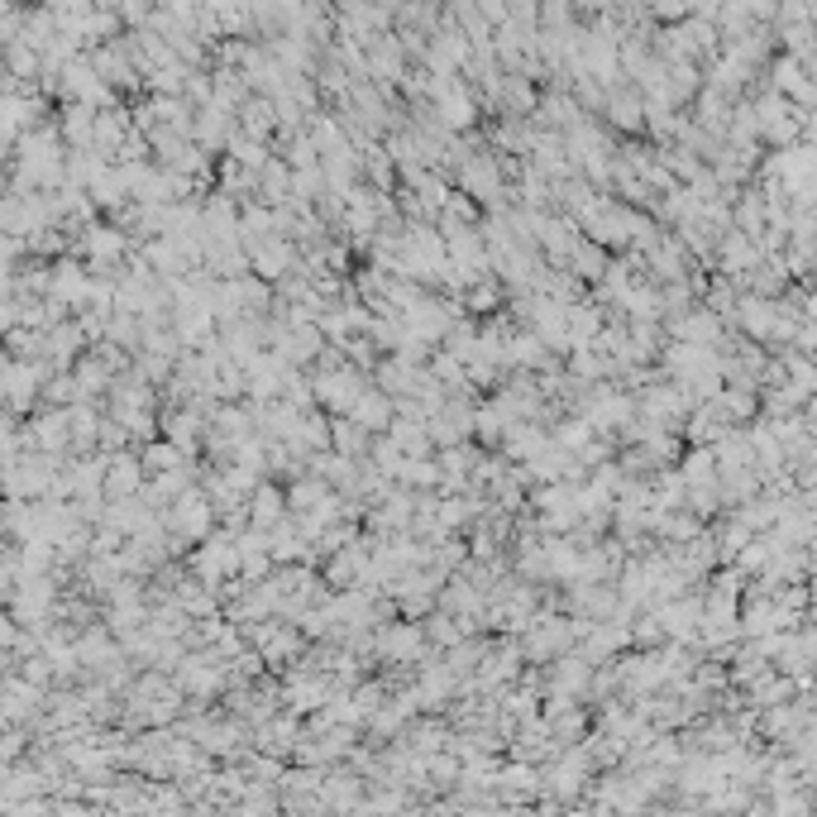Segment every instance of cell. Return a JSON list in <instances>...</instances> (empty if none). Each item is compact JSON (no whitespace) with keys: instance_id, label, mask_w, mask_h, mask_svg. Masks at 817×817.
<instances>
[{"instance_id":"6da1fadb","label":"cell","mask_w":817,"mask_h":817,"mask_svg":"<svg viewBox=\"0 0 817 817\" xmlns=\"http://www.w3.org/2000/svg\"><path fill=\"white\" fill-rule=\"evenodd\" d=\"M564 641H569V626L564 622H536V631H531V655H555Z\"/></svg>"},{"instance_id":"7a4b0ae2","label":"cell","mask_w":817,"mask_h":817,"mask_svg":"<svg viewBox=\"0 0 817 817\" xmlns=\"http://www.w3.org/2000/svg\"><path fill=\"white\" fill-rule=\"evenodd\" d=\"M349 411H354V421H359V426H383V421H387V397L364 392V397H359Z\"/></svg>"},{"instance_id":"3957f363","label":"cell","mask_w":817,"mask_h":817,"mask_svg":"<svg viewBox=\"0 0 817 817\" xmlns=\"http://www.w3.org/2000/svg\"><path fill=\"white\" fill-rule=\"evenodd\" d=\"M182 684L192 688V693H215V688H220V669H215V665H201V660H192V665L182 669Z\"/></svg>"},{"instance_id":"277c9868","label":"cell","mask_w":817,"mask_h":817,"mask_svg":"<svg viewBox=\"0 0 817 817\" xmlns=\"http://www.w3.org/2000/svg\"><path fill=\"white\" fill-rule=\"evenodd\" d=\"M464 182H469V187H473L478 196H493V192H497V172H493V163H488V158H473L469 168H464Z\"/></svg>"},{"instance_id":"5b68a950","label":"cell","mask_w":817,"mask_h":817,"mask_svg":"<svg viewBox=\"0 0 817 817\" xmlns=\"http://www.w3.org/2000/svg\"><path fill=\"white\" fill-rule=\"evenodd\" d=\"M383 645H387V655H397V660H411V655H416V645H421V636H416L411 626H402V631H387Z\"/></svg>"},{"instance_id":"8992f818","label":"cell","mask_w":817,"mask_h":817,"mask_svg":"<svg viewBox=\"0 0 817 817\" xmlns=\"http://www.w3.org/2000/svg\"><path fill=\"white\" fill-rule=\"evenodd\" d=\"M278 512H282V497L273 493V488H258V497H254V521H258V526L278 521Z\"/></svg>"},{"instance_id":"52a82bcc","label":"cell","mask_w":817,"mask_h":817,"mask_svg":"<svg viewBox=\"0 0 817 817\" xmlns=\"http://www.w3.org/2000/svg\"><path fill=\"white\" fill-rule=\"evenodd\" d=\"M244 125H249V134H268L273 106H268V101H249V106H244Z\"/></svg>"},{"instance_id":"ba28073f","label":"cell","mask_w":817,"mask_h":817,"mask_svg":"<svg viewBox=\"0 0 817 817\" xmlns=\"http://www.w3.org/2000/svg\"><path fill=\"white\" fill-rule=\"evenodd\" d=\"M392 440H397L402 450H411V454L426 450V435H421V426H407V421H397V426H392Z\"/></svg>"},{"instance_id":"9c48e42d","label":"cell","mask_w":817,"mask_h":817,"mask_svg":"<svg viewBox=\"0 0 817 817\" xmlns=\"http://www.w3.org/2000/svg\"><path fill=\"white\" fill-rule=\"evenodd\" d=\"M751 258H755V249H751V244H746L741 235H731V239H727V263H731V268H746Z\"/></svg>"},{"instance_id":"30bf717a","label":"cell","mask_w":817,"mask_h":817,"mask_svg":"<svg viewBox=\"0 0 817 817\" xmlns=\"http://www.w3.org/2000/svg\"><path fill=\"white\" fill-rule=\"evenodd\" d=\"M612 120L617 125H641V106L636 101H612Z\"/></svg>"},{"instance_id":"8fae6325","label":"cell","mask_w":817,"mask_h":817,"mask_svg":"<svg viewBox=\"0 0 817 817\" xmlns=\"http://www.w3.org/2000/svg\"><path fill=\"white\" fill-rule=\"evenodd\" d=\"M149 464L153 469H172V464H177V450H172V445H158V450L149 454Z\"/></svg>"}]
</instances>
